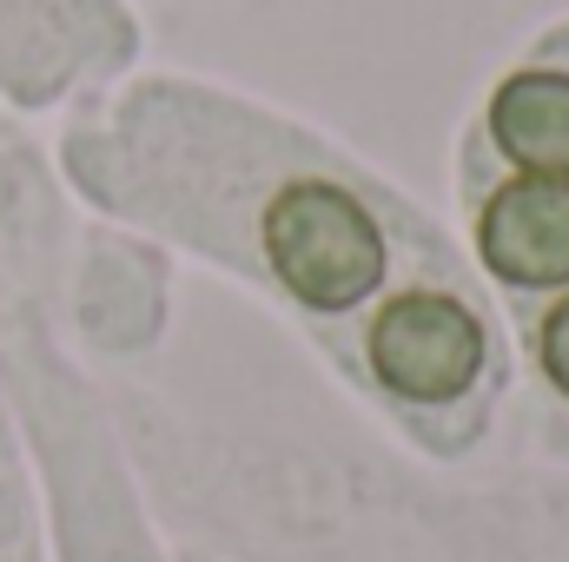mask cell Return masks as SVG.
<instances>
[{
    "label": "cell",
    "mask_w": 569,
    "mask_h": 562,
    "mask_svg": "<svg viewBox=\"0 0 569 562\" xmlns=\"http://www.w3.org/2000/svg\"><path fill=\"white\" fill-rule=\"evenodd\" d=\"M477 252L503 284H569V179L517 172L510 185H497L477 219Z\"/></svg>",
    "instance_id": "3"
},
{
    "label": "cell",
    "mask_w": 569,
    "mask_h": 562,
    "mask_svg": "<svg viewBox=\"0 0 569 562\" xmlns=\"http://www.w3.org/2000/svg\"><path fill=\"white\" fill-rule=\"evenodd\" d=\"M371 378L405 404H450L483 371V324L450 291H398L365 331Z\"/></svg>",
    "instance_id": "2"
},
{
    "label": "cell",
    "mask_w": 569,
    "mask_h": 562,
    "mask_svg": "<svg viewBox=\"0 0 569 562\" xmlns=\"http://www.w3.org/2000/svg\"><path fill=\"white\" fill-rule=\"evenodd\" d=\"M537 358H543V378L569 398V298L543 318V338H537Z\"/></svg>",
    "instance_id": "5"
},
{
    "label": "cell",
    "mask_w": 569,
    "mask_h": 562,
    "mask_svg": "<svg viewBox=\"0 0 569 562\" xmlns=\"http://www.w3.org/2000/svg\"><path fill=\"white\" fill-rule=\"evenodd\" d=\"M490 140L517 172L569 179V73H510L490 93Z\"/></svg>",
    "instance_id": "4"
},
{
    "label": "cell",
    "mask_w": 569,
    "mask_h": 562,
    "mask_svg": "<svg viewBox=\"0 0 569 562\" xmlns=\"http://www.w3.org/2000/svg\"><path fill=\"white\" fill-rule=\"evenodd\" d=\"M266 265L305 311H351L385 279V232L331 179H291L259 219Z\"/></svg>",
    "instance_id": "1"
}]
</instances>
